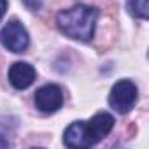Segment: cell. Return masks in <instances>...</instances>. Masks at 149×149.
<instances>
[{
    "label": "cell",
    "instance_id": "cell-3",
    "mask_svg": "<svg viewBox=\"0 0 149 149\" xmlns=\"http://www.w3.org/2000/svg\"><path fill=\"white\" fill-rule=\"evenodd\" d=\"M0 42L13 53H25L30 46V37L19 21H9L0 32Z\"/></svg>",
    "mask_w": 149,
    "mask_h": 149
},
{
    "label": "cell",
    "instance_id": "cell-6",
    "mask_svg": "<svg viewBox=\"0 0 149 149\" xmlns=\"http://www.w3.org/2000/svg\"><path fill=\"white\" fill-rule=\"evenodd\" d=\"M35 76H37L35 68L25 61H16L9 68V83L16 90H26L28 86H32L35 81Z\"/></svg>",
    "mask_w": 149,
    "mask_h": 149
},
{
    "label": "cell",
    "instance_id": "cell-11",
    "mask_svg": "<svg viewBox=\"0 0 149 149\" xmlns=\"http://www.w3.org/2000/svg\"><path fill=\"white\" fill-rule=\"evenodd\" d=\"M4 147H9V142H7L2 135H0V149H4Z\"/></svg>",
    "mask_w": 149,
    "mask_h": 149
},
{
    "label": "cell",
    "instance_id": "cell-1",
    "mask_svg": "<svg viewBox=\"0 0 149 149\" xmlns=\"http://www.w3.org/2000/svg\"><path fill=\"white\" fill-rule=\"evenodd\" d=\"M98 19V11L95 7L77 4L70 9H65L58 13L56 25L61 33L74 40H83L88 42L95 35V26Z\"/></svg>",
    "mask_w": 149,
    "mask_h": 149
},
{
    "label": "cell",
    "instance_id": "cell-4",
    "mask_svg": "<svg viewBox=\"0 0 149 149\" xmlns=\"http://www.w3.org/2000/svg\"><path fill=\"white\" fill-rule=\"evenodd\" d=\"M33 100H35V107L40 112L51 114V112H56L63 105V91L56 84H46L37 90Z\"/></svg>",
    "mask_w": 149,
    "mask_h": 149
},
{
    "label": "cell",
    "instance_id": "cell-9",
    "mask_svg": "<svg viewBox=\"0 0 149 149\" xmlns=\"http://www.w3.org/2000/svg\"><path fill=\"white\" fill-rule=\"evenodd\" d=\"M23 4H25L30 11H37V9H40V6H42V0H23Z\"/></svg>",
    "mask_w": 149,
    "mask_h": 149
},
{
    "label": "cell",
    "instance_id": "cell-2",
    "mask_svg": "<svg viewBox=\"0 0 149 149\" xmlns=\"http://www.w3.org/2000/svg\"><path fill=\"white\" fill-rule=\"evenodd\" d=\"M137 98H139L137 86L128 79H121L112 86L111 95H109V104L116 112L126 114L135 107Z\"/></svg>",
    "mask_w": 149,
    "mask_h": 149
},
{
    "label": "cell",
    "instance_id": "cell-10",
    "mask_svg": "<svg viewBox=\"0 0 149 149\" xmlns=\"http://www.w3.org/2000/svg\"><path fill=\"white\" fill-rule=\"evenodd\" d=\"M6 9H7V0H0V19L4 18V14H6Z\"/></svg>",
    "mask_w": 149,
    "mask_h": 149
},
{
    "label": "cell",
    "instance_id": "cell-7",
    "mask_svg": "<svg viewBox=\"0 0 149 149\" xmlns=\"http://www.w3.org/2000/svg\"><path fill=\"white\" fill-rule=\"evenodd\" d=\"M63 144L67 147L72 149H86L90 147V137H88V130H86V123L84 121H76L68 125V128L63 133Z\"/></svg>",
    "mask_w": 149,
    "mask_h": 149
},
{
    "label": "cell",
    "instance_id": "cell-5",
    "mask_svg": "<svg viewBox=\"0 0 149 149\" xmlns=\"http://www.w3.org/2000/svg\"><path fill=\"white\" fill-rule=\"evenodd\" d=\"M114 126V118L107 112H98L95 114L90 121H86V130L90 137V144H98L102 139L107 137V133Z\"/></svg>",
    "mask_w": 149,
    "mask_h": 149
},
{
    "label": "cell",
    "instance_id": "cell-8",
    "mask_svg": "<svg viewBox=\"0 0 149 149\" xmlns=\"http://www.w3.org/2000/svg\"><path fill=\"white\" fill-rule=\"evenodd\" d=\"M130 13L140 19H147V0H128Z\"/></svg>",
    "mask_w": 149,
    "mask_h": 149
}]
</instances>
